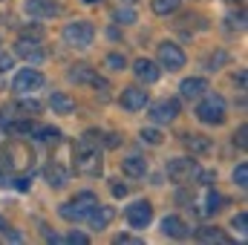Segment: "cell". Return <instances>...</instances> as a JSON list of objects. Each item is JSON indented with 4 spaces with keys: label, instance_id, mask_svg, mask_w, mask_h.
<instances>
[{
    "label": "cell",
    "instance_id": "obj_1",
    "mask_svg": "<svg viewBox=\"0 0 248 245\" xmlns=\"http://www.w3.org/2000/svg\"><path fill=\"white\" fill-rule=\"evenodd\" d=\"M101 168H104V162H101V133L87 130L75 144V170L81 176H98Z\"/></svg>",
    "mask_w": 248,
    "mask_h": 245
},
{
    "label": "cell",
    "instance_id": "obj_2",
    "mask_svg": "<svg viewBox=\"0 0 248 245\" xmlns=\"http://www.w3.org/2000/svg\"><path fill=\"white\" fill-rule=\"evenodd\" d=\"M225 113H228V104L222 95L211 92V95H202L199 107H196V119L202 124H222L225 122Z\"/></svg>",
    "mask_w": 248,
    "mask_h": 245
},
{
    "label": "cell",
    "instance_id": "obj_3",
    "mask_svg": "<svg viewBox=\"0 0 248 245\" xmlns=\"http://www.w3.org/2000/svg\"><path fill=\"white\" fill-rule=\"evenodd\" d=\"M95 205H98V196H95V193H78L72 202L61 205V216L69 219V222H84V219L93 214Z\"/></svg>",
    "mask_w": 248,
    "mask_h": 245
},
{
    "label": "cell",
    "instance_id": "obj_4",
    "mask_svg": "<svg viewBox=\"0 0 248 245\" xmlns=\"http://www.w3.org/2000/svg\"><path fill=\"white\" fill-rule=\"evenodd\" d=\"M93 38H95V29H93V23H87V20H75V23L63 26V41H66L69 46L87 49V46L93 44Z\"/></svg>",
    "mask_w": 248,
    "mask_h": 245
},
{
    "label": "cell",
    "instance_id": "obj_5",
    "mask_svg": "<svg viewBox=\"0 0 248 245\" xmlns=\"http://www.w3.org/2000/svg\"><path fill=\"white\" fill-rule=\"evenodd\" d=\"M168 176H170V182H176V184L193 182L199 176V165H196V159H173L168 165Z\"/></svg>",
    "mask_w": 248,
    "mask_h": 245
},
{
    "label": "cell",
    "instance_id": "obj_6",
    "mask_svg": "<svg viewBox=\"0 0 248 245\" xmlns=\"http://www.w3.org/2000/svg\"><path fill=\"white\" fill-rule=\"evenodd\" d=\"M44 87V75L38 72V69H20L17 75H15V81H12V90L15 92H20V95H29V92H35V90H41Z\"/></svg>",
    "mask_w": 248,
    "mask_h": 245
},
{
    "label": "cell",
    "instance_id": "obj_7",
    "mask_svg": "<svg viewBox=\"0 0 248 245\" xmlns=\"http://www.w3.org/2000/svg\"><path fill=\"white\" fill-rule=\"evenodd\" d=\"M124 216H127L130 228L141 231V228H147V225H150V219H153V205H150V202H144V199H139V202H133V205L124 211Z\"/></svg>",
    "mask_w": 248,
    "mask_h": 245
},
{
    "label": "cell",
    "instance_id": "obj_8",
    "mask_svg": "<svg viewBox=\"0 0 248 245\" xmlns=\"http://www.w3.org/2000/svg\"><path fill=\"white\" fill-rule=\"evenodd\" d=\"M159 63L168 69V72H179L185 66V52L176 46V44H162L159 46Z\"/></svg>",
    "mask_w": 248,
    "mask_h": 245
},
{
    "label": "cell",
    "instance_id": "obj_9",
    "mask_svg": "<svg viewBox=\"0 0 248 245\" xmlns=\"http://www.w3.org/2000/svg\"><path fill=\"white\" fill-rule=\"evenodd\" d=\"M176 116H179V101L176 98H162L150 107V119L159 124H170Z\"/></svg>",
    "mask_w": 248,
    "mask_h": 245
},
{
    "label": "cell",
    "instance_id": "obj_10",
    "mask_svg": "<svg viewBox=\"0 0 248 245\" xmlns=\"http://www.w3.org/2000/svg\"><path fill=\"white\" fill-rule=\"evenodd\" d=\"M15 52H17L23 61L29 63V66H38V63H44V49H41V44H38V41L20 38V41L15 44Z\"/></svg>",
    "mask_w": 248,
    "mask_h": 245
},
{
    "label": "cell",
    "instance_id": "obj_11",
    "mask_svg": "<svg viewBox=\"0 0 248 245\" xmlns=\"http://www.w3.org/2000/svg\"><path fill=\"white\" fill-rule=\"evenodd\" d=\"M26 15L35 20H46V17H58L61 6L52 0H26Z\"/></svg>",
    "mask_w": 248,
    "mask_h": 245
},
{
    "label": "cell",
    "instance_id": "obj_12",
    "mask_svg": "<svg viewBox=\"0 0 248 245\" xmlns=\"http://www.w3.org/2000/svg\"><path fill=\"white\" fill-rule=\"evenodd\" d=\"M144 104H147V90H141V87H127L122 92V107L127 113H139V110H144Z\"/></svg>",
    "mask_w": 248,
    "mask_h": 245
},
{
    "label": "cell",
    "instance_id": "obj_13",
    "mask_svg": "<svg viewBox=\"0 0 248 245\" xmlns=\"http://www.w3.org/2000/svg\"><path fill=\"white\" fill-rule=\"evenodd\" d=\"M113 219H116V211H113L110 205H101V202H98V205L93 208V214L87 216V222H90V225H93L95 231H101V228H107V225H110Z\"/></svg>",
    "mask_w": 248,
    "mask_h": 245
},
{
    "label": "cell",
    "instance_id": "obj_14",
    "mask_svg": "<svg viewBox=\"0 0 248 245\" xmlns=\"http://www.w3.org/2000/svg\"><path fill=\"white\" fill-rule=\"evenodd\" d=\"M133 72H136V78H139V81H144V84H156V81H159V75H162V72H159V66H156L153 61H147V58H139V61L133 63Z\"/></svg>",
    "mask_w": 248,
    "mask_h": 245
},
{
    "label": "cell",
    "instance_id": "obj_15",
    "mask_svg": "<svg viewBox=\"0 0 248 245\" xmlns=\"http://www.w3.org/2000/svg\"><path fill=\"white\" fill-rule=\"evenodd\" d=\"M205 90H208V81H205V78H185V81H182V87H179L182 98H187V101L202 98V95H205Z\"/></svg>",
    "mask_w": 248,
    "mask_h": 245
},
{
    "label": "cell",
    "instance_id": "obj_16",
    "mask_svg": "<svg viewBox=\"0 0 248 245\" xmlns=\"http://www.w3.org/2000/svg\"><path fill=\"white\" fill-rule=\"evenodd\" d=\"M122 170L130 179H141V176L147 173V159H141V156H127L122 162Z\"/></svg>",
    "mask_w": 248,
    "mask_h": 245
},
{
    "label": "cell",
    "instance_id": "obj_17",
    "mask_svg": "<svg viewBox=\"0 0 248 245\" xmlns=\"http://www.w3.org/2000/svg\"><path fill=\"white\" fill-rule=\"evenodd\" d=\"M162 231H165L168 237H173V240H185L187 234H190L187 225L179 216H165V219H162Z\"/></svg>",
    "mask_w": 248,
    "mask_h": 245
},
{
    "label": "cell",
    "instance_id": "obj_18",
    "mask_svg": "<svg viewBox=\"0 0 248 245\" xmlns=\"http://www.w3.org/2000/svg\"><path fill=\"white\" fill-rule=\"evenodd\" d=\"M49 107H52V113H61V116L75 113V101H72L69 95H63V92H52V98H49Z\"/></svg>",
    "mask_w": 248,
    "mask_h": 245
},
{
    "label": "cell",
    "instance_id": "obj_19",
    "mask_svg": "<svg viewBox=\"0 0 248 245\" xmlns=\"http://www.w3.org/2000/svg\"><path fill=\"white\" fill-rule=\"evenodd\" d=\"M219 208H222V196L214 193V190H208V193L202 196V208H196V211H199L202 216H214Z\"/></svg>",
    "mask_w": 248,
    "mask_h": 245
},
{
    "label": "cell",
    "instance_id": "obj_20",
    "mask_svg": "<svg viewBox=\"0 0 248 245\" xmlns=\"http://www.w3.org/2000/svg\"><path fill=\"white\" fill-rule=\"evenodd\" d=\"M196 240H199V243H219V245L231 243L219 228H199V231H196Z\"/></svg>",
    "mask_w": 248,
    "mask_h": 245
},
{
    "label": "cell",
    "instance_id": "obj_21",
    "mask_svg": "<svg viewBox=\"0 0 248 245\" xmlns=\"http://www.w3.org/2000/svg\"><path fill=\"white\" fill-rule=\"evenodd\" d=\"M46 179H49V184H52V187H63V184H66V179H69V173L63 170L61 165H55V162H52V165L46 168Z\"/></svg>",
    "mask_w": 248,
    "mask_h": 245
},
{
    "label": "cell",
    "instance_id": "obj_22",
    "mask_svg": "<svg viewBox=\"0 0 248 245\" xmlns=\"http://www.w3.org/2000/svg\"><path fill=\"white\" fill-rule=\"evenodd\" d=\"M35 138H41L46 144H58L61 141V130L58 127H35Z\"/></svg>",
    "mask_w": 248,
    "mask_h": 245
},
{
    "label": "cell",
    "instance_id": "obj_23",
    "mask_svg": "<svg viewBox=\"0 0 248 245\" xmlns=\"http://www.w3.org/2000/svg\"><path fill=\"white\" fill-rule=\"evenodd\" d=\"M185 144H187V150H190V153H208V150H211V141H208V138H202V136H193V133L185 136Z\"/></svg>",
    "mask_w": 248,
    "mask_h": 245
},
{
    "label": "cell",
    "instance_id": "obj_24",
    "mask_svg": "<svg viewBox=\"0 0 248 245\" xmlns=\"http://www.w3.org/2000/svg\"><path fill=\"white\" fill-rule=\"evenodd\" d=\"M69 81H75V84H93V81H95V72H93L90 66H75V69L69 72Z\"/></svg>",
    "mask_w": 248,
    "mask_h": 245
},
{
    "label": "cell",
    "instance_id": "obj_25",
    "mask_svg": "<svg viewBox=\"0 0 248 245\" xmlns=\"http://www.w3.org/2000/svg\"><path fill=\"white\" fill-rule=\"evenodd\" d=\"M113 17H116V23H136V9L133 6H119L113 12Z\"/></svg>",
    "mask_w": 248,
    "mask_h": 245
},
{
    "label": "cell",
    "instance_id": "obj_26",
    "mask_svg": "<svg viewBox=\"0 0 248 245\" xmlns=\"http://www.w3.org/2000/svg\"><path fill=\"white\" fill-rule=\"evenodd\" d=\"M179 9V0H153V12L156 15H173Z\"/></svg>",
    "mask_w": 248,
    "mask_h": 245
},
{
    "label": "cell",
    "instance_id": "obj_27",
    "mask_svg": "<svg viewBox=\"0 0 248 245\" xmlns=\"http://www.w3.org/2000/svg\"><path fill=\"white\" fill-rule=\"evenodd\" d=\"M234 182H237V187H243V190L248 187V165L246 162L237 165V170H234Z\"/></svg>",
    "mask_w": 248,
    "mask_h": 245
},
{
    "label": "cell",
    "instance_id": "obj_28",
    "mask_svg": "<svg viewBox=\"0 0 248 245\" xmlns=\"http://www.w3.org/2000/svg\"><path fill=\"white\" fill-rule=\"evenodd\" d=\"M107 66H110V69H116V72H122L124 66H127V61H124V55H119V52H113V55H107Z\"/></svg>",
    "mask_w": 248,
    "mask_h": 245
},
{
    "label": "cell",
    "instance_id": "obj_29",
    "mask_svg": "<svg viewBox=\"0 0 248 245\" xmlns=\"http://www.w3.org/2000/svg\"><path fill=\"white\" fill-rule=\"evenodd\" d=\"M231 225H234L240 234H246V231H248V216H246V214H237V216L231 219Z\"/></svg>",
    "mask_w": 248,
    "mask_h": 245
},
{
    "label": "cell",
    "instance_id": "obj_30",
    "mask_svg": "<svg viewBox=\"0 0 248 245\" xmlns=\"http://www.w3.org/2000/svg\"><path fill=\"white\" fill-rule=\"evenodd\" d=\"M141 138L150 141V144H159V141H162V133H159V130H141Z\"/></svg>",
    "mask_w": 248,
    "mask_h": 245
},
{
    "label": "cell",
    "instance_id": "obj_31",
    "mask_svg": "<svg viewBox=\"0 0 248 245\" xmlns=\"http://www.w3.org/2000/svg\"><path fill=\"white\" fill-rule=\"evenodd\" d=\"M66 243H72V245H87L90 240H87V234H81V231H72V234L66 237Z\"/></svg>",
    "mask_w": 248,
    "mask_h": 245
},
{
    "label": "cell",
    "instance_id": "obj_32",
    "mask_svg": "<svg viewBox=\"0 0 248 245\" xmlns=\"http://www.w3.org/2000/svg\"><path fill=\"white\" fill-rule=\"evenodd\" d=\"M17 110H23V113H26V116H35V113H38V110H41V104H38V101H23V104H20V107H17Z\"/></svg>",
    "mask_w": 248,
    "mask_h": 245
},
{
    "label": "cell",
    "instance_id": "obj_33",
    "mask_svg": "<svg viewBox=\"0 0 248 245\" xmlns=\"http://www.w3.org/2000/svg\"><path fill=\"white\" fill-rule=\"evenodd\" d=\"M12 130H15V133H35V124L32 122H15Z\"/></svg>",
    "mask_w": 248,
    "mask_h": 245
},
{
    "label": "cell",
    "instance_id": "obj_34",
    "mask_svg": "<svg viewBox=\"0 0 248 245\" xmlns=\"http://www.w3.org/2000/svg\"><path fill=\"white\" fill-rule=\"evenodd\" d=\"M127 243L139 245L141 240H139V237H130V234H119V237H116V245H127Z\"/></svg>",
    "mask_w": 248,
    "mask_h": 245
},
{
    "label": "cell",
    "instance_id": "obj_35",
    "mask_svg": "<svg viewBox=\"0 0 248 245\" xmlns=\"http://www.w3.org/2000/svg\"><path fill=\"white\" fill-rule=\"evenodd\" d=\"M246 127H240V133H237V136H234V141H237V144H240V147H243V150H246V144H248V138H246Z\"/></svg>",
    "mask_w": 248,
    "mask_h": 245
},
{
    "label": "cell",
    "instance_id": "obj_36",
    "mask_svg": "<svg viewBox=\"0 0 248 245\" xmlns=\"http://www.w3.org/2000/svg\"><path fill=\"white\" fill-rule=\"evenodd\" d=\"M12 182H15V187H17V190H29V179H26V176H20V179H12Z\"/></svg>",
    "mask_w": 248,
    "mask_h": 245
},
{
    "label": "cell",
    "instance_id": "obj_37",
    "mask_svg": "<svg viewBox=\"0 0 248 245\" xmlns=\"http://www.w3.org/2000/svg\"><path fill=\"white\" fill-rule=\"evenodd\" d=\"M113 196H127V187H124V184H113Z\"/></svg>",
    "mask_w": 248,
    "mask_h": 245
},
{
    "label": "cell",
    "instance_id": "obj_38",
    "mask_svg": "<svg viewBox=\"0 0 248 245\" xmlns=\"http://www.w3.org/2000/svg\"><path fill=\"white\" fill-rule=\"evenodd\" d=\"M87 3H95V0H87Z\"/></svg>",
    "mask_w": 248,
    "mask_h": 245
},
{
    "label": "cell",
    "instance_id": "obj_39",
    "mask_svg": "<svg viewBox=\"0 0 248 245\" xmlns=\"http://www.w3.org/2000/svg\"><path fill=\"white\" fill-rule=\"evenodd\" d=\"M127 3H136V0H127Z\"/></svg>",
    "mask_w": 248,
    "mask_h": 245
}]
</instances>
